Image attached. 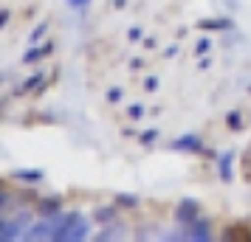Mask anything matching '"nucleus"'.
Returning <instances> with one entry per match:
<instances>
[{
	"instance_id": "nucleus-9",
	"label": "nucleus",
	"mask_w": 251,
	"mask_h": 242,
	"mask_svg": "<svg viewBox=\"0 0 251 242\" xmlns=\"http://www.w3.org/2000/svg\"><path fill=\"white\" fill-rule=\"evenodd\" d=\"M14 177H17V180H43L46 175L40 172V169H17Z\"/></svg>"
},
{
	"instance_id": "nucleus-21",
	"label": "nucleus",
	"mask_w": 251,
	"mask_h": 242,
	"mask_svg": "<svg viewBox=\"0 0 251 242\" xmlns=\"http://www.w3.org/2000/svg\"><path fill=\"white\" fill-rule=\"evenodd\" d=\"M144 88H147V90H155V88H158V79H155V76H150V79L144 82Z\"/></svg>"
},
{
	"instance_id": "nucleus-6",
	"label": "nucleus",
	"mask_w": 251,
	"mask_h": 242,
	"mask_svg": "<svg viewBox=\"0 0 251 242\" xmlns=\"http://www.w3.org/2000/svg\"><path fill=\"white\" fill-rule=\"evenodd\" d=\"M51 43H46V45L43 48H31V51H28V54H25L23 57V65H31V62H40V59H46L48 54H51Z\"/></svg>"
},
{
	"instance_id": "nucleus-15",
	"label": "nucleus",
	"mask_w": 251,
	"mask_h": 242,
	"mask_svg": "<svg viewBox=\"0 0 251 242\" xmlns=\"http://www.w3.org/2000/svg\"><path fill=\"white\" fill-rule=\"evenodd\" d=\"M46 31H48V25H46V23H40V25H37V28H34V34H31V43H40V40H43V34H46Z\"/></svg>"
},
{
	"instance_id": "nucleus-5",
	"label": "nucleus",
	"mask_w": 251,
	"mask_h": 242,
	"mask_svg": "<svg viewBox=\"0 0 251 242\" xmlns=\"http://www.w3.org/2000/svg\"><path fill=\"white\" fill-rule=\"evenodd\" d=\"M231 161H234V152L228 150L226 155H220V161H217V175H220V180H231Z\"/></svg>"
},
{
	"instance_id": "nucleus-19",
	"label": "nucleus",
	"mask_w": 251,
	"mask_h": 242,
	"mask_svg": "<svg viewBox=\"0 0 251 242\" xmlns=\"http://www.w3.org/2000/svg\"><path fill=\"white\" fill-rule=\"evenodd\" d=\"M88 3H91V0H68V6H71V9H76V12H82Z\"/></svg>"
},
{
	"instance_id": "nucleus-20",
	"label": "nucleus",
	"mask_w": 251,
	"mask_h": 242,
	"mask_svg": "<svg viewBox=\"0 0 251 242\" xmlns=\"http://www.w3.org/2000/svg\"><path fill=\"white\" fill-rule=\"evenodd\" d=\"M107 99H110V102H119V99H122V88H113V90H107Z\"/></svg>"
},
{
	"instance_id": "nucleus-16",
	"label": "nucleus",
	"mask_w": 251,
	"mask_h": 242,
	"mask_svg": "<svg viewBox=\"0 0 251 242\" xmlns=\"http://www.w3.org/2000/svg\"><path fill=\"white\" fill-rule=\"evenodd\" d=\"M209 48H212V43H209V40H201V43L195 45V54H201V57H203V54L209 51Z\"/></svg>"
},
{
	"instance_id": "nucleus-11",
	"label": "nucleus",
	"mask_w": 251,
	"mask_h": 242,
	"mask_svg": "<svg viewBox=\"0 0 251 242\" xmlns=\"http://www.w3.org/2000/svg\"><path fill=\"white\" fill-rule=\"evenodd\" d=\"M226 121H228V127L231 130H243V115H240L237 110H231V113L226 115Z\"/></svg>"
},
{
	"instance_id": "nucleus-1",
	"label": "nucleus",
	"mask_w": 251,
	"mask_h": 242,
	"mask_svg": "<svg viewBox=\"0 0 251 242\" xmlns=\"http://www.w3.org/2000/svg\"><path fill=\"white\" fill-rule=\"evenodd\" d=\"M198 211H201V206H198L195 200H183L181 206H178V211H175V220H178L181 225H189V222L198 220Z\"/></svg>"
},
{
	"instance_id": "nucleus-4",
	"label": "nucleus",
	"mask_w": 251,
	"mask_h": 242,
	"mask_svg": "<svg viewBox=\"0 0 251 242\" xmlns=\"http://www.w3.org/2000/svg\"><path fill=\"white\" fill-rule=\"evenodd\" d=\"M172 150H181V152H201L203 144L198 135H183V138H175L172 141Z\"/></svg>"
},
{
	"instance_id": "nucleus-22",
	"label": "nucleus",
	"mask_w": 251,
	"mask_h": 242,
	"mask_svg": "<svg viewBox=\"0 0 251 242\" xmlns=\"http://www.w3.org/2000/svg\"><path fill=\"white\" fill-rule=\"evenodd\" d=\"M127 37H130V40H141V28H130V34Z\"/></svg>"
},
{
	"instance_id": "nucleus-14",
	"label": "nucleus",
	"mask_w": 251,
	"mask_h": 242,
	"mask_svg": "<svg viewBox=\"0 0 251 242\" xmlns=\"http://www.w3.org/2000/svg\"><path fill=\"white\" fill-rule=\"evenodd\" d=\"M119 231H122V228H119V225H116V228H104L102 234L96 237V240H113V237H119Z\"/></svg>"
},
{
	"instance_id": "nucleus-12",
	"label": "nucleus",
	"mask_w": 251,
	"mask_h": 242,
	"mask_svg": "<svg viewBox=\"0 0 251 242\" xmlns=\"http://www.w3.org/2000/svg\"><path fill=\"white\" fill-rule=\"evenodd\" d=\"M113 217H116V208H99V211H96V220H99V222H110Z\"/></svg>"
},
{
	"instance_id": "nucleus-3",
	"label": "nucleus",
	"mask_w": 251,
	"mask_h": 242,
	"mask_svg": "<svg viewBox=\"0 0 251 242\" xmlns=\"http://www.w3.org/2000/svg\"><path fill=\"white\" fill-rule=\"evenodd\" d=\"M23 228H25V217H17L14 222H3L0 225V240H17V237H23Z\"/></svg>"
},
{
	"instance_id": "nucleus-2",
	"label": "nucleus",
	"mask_w": 251,
	"mask_h": 242,
	"mask_svg": "<svg viewBox=\"0 0 251 242\" xmlns=\"http://www.w3.org/2000/svg\"><path fill=\"white\" fill-rule=\"evenodd\" d=\"M181 237L183 240H195V242H201V240L206 242L212 234H209V225H206V222H198V220H195V222H189L186 231H181Z\"/></svg>"
},
{
	"instance_id": "nucleus-7",
	"label": "nucleus",
	"mask_w": 251,
	"mask_h": 242,
	"mask_svg": "<svg viewBox=\"0 0 251 242\" xmlns=\"http://www.w3.org/2000/svg\"><path fill=\"white\" fill-rule=\"evenodd\" d=\"M198 28H203V31H223V28H231L228 20H201Z\"/></svg>"
},
{
	"instance_id": "nucleus-17",
	"label": "nucleus",
	"mask_w": 251,
	"mask_h": 242,
	"mask_svg": "<svg viewBox=\"0 0 251 242\" xmlns=\"http://www.w3.org/2000/svg\"><path fill=\"white\" fill-rule=\"evenodd\" d=\"M127 113H130V118H141V115H144V107H141V104H133Z\"/></svg>"
},
{
	"instance_id": "nucleus-18",
	"label": "nucleus",
	"mask_w": 251,
	"mask_h": 242,
	"mask_svg": "<svg viewBox=\"0 0 251 242\" xmlns=\"http://www.w3.org/2000/svg\"><path fill=\"white\" fill-rule=\"evenodd\" d=\"M155 138H158V132H155V130H147V132L141 135V144H152Z\"/></svg>"
},
{
	"instance_id": "nucleus-8",
	"label": "nucleus",
	"mask_w": 251,
	"mask_h": 242,
	"mask_svg": "<svg viewBox=\"0 0 251 242\" xmlns=\"http://www.w3.org/2000/svg\"><path fill=\"white\" fill-rule=\"evenodd\" d=\"M59 206H62V200L59 197H48V200H43V214L46 217H51V214H59Z\"/></svg>"
},
{
	"instance_id": "nucleus-13",
	"label": "nucleus",
	"mask_w": 251,
	"mask_h": 242,
	"mask_svg": "<svg viewBox=\"0 0 251 242\" xmlns=\"http://www.w3.org/2000/svg\"><path fill=\"white\" fill-rule=\"evenodd\" d=\"M116 203H119V206H127V208H133L138 203L136 197L133 195H116Z\"/></svg>"
},
{
	"instance_id": "nucleus-10",
	"label": "nucleus",
	"mask_w": 251,
	"mask_h": 242,
	"mask_svg": "<svg viewBox=\"0 0 251 242\" xmlns=\"http://www.w3.org/2000/svg\"><path fill=\"white\" fill-rule=\"evenodd\" d=\"M43 79H46V73H34V76H31V79H28V82H23V88H20V90H23V93L34 90V88H37V85H40V82H43Z\"/></svg>"
}]
</instances>
